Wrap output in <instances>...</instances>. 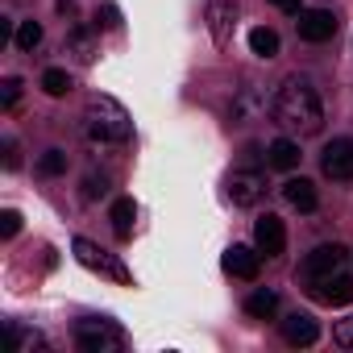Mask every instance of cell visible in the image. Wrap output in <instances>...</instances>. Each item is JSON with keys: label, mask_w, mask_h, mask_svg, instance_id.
<instances>
[{"label": "cell", "mask_w": 353, "mask_h": 353, "mask_svg": "<svg viewBox=\"0 0 353 353\" xmlns=\"http://www.w3.org/2000/svg\"><path fill=\"white\" fill-rule=\"evenodd\" d=\"M345 258H349V250L345 245H316L307 258H303V266H299V274H303V283H312V279H324V274H336V270H345Z\"/></svg>", "instance_id": "52a82bcc"}, {"label": "cell", "mask_w": 353, "mask_h": 353, "mask_svg": "<svg viewBox=\"0 0 353 353\" xmlns=\"http://www.w3.org/2000/svg\"><path fill=\"white\" fill-rule=\"evenodd\" d=\"M208 26H212L216 46L233 42V30H237V5H233V0H212V5H208Z\"/></svg>", "instance_id": "7c38bea8"}, {"label": "cell", "mask_w": 353, "mask_h": 353, "mask_svg": "<svg viewBox=\"0 0 353 353\" xmlns=\"http://www.w3.org/2000/svg\"><path fill=\"white\" fill-rule=\"evenodd\" d=\"M250 50H254L258 59H274V54H279V34L266 30V26H258V30L250 34Z\"/></svg>", "instance_id": "44dd1931"}, {"label": "cell", "mask_w": 353, "mask_h": 353, "mask_svg": "<svg viewBox=\"0 0 353 353\" xmlns=\"http://www.w3.org/2000/svg\"><path fill=\"white\" fill-rule=\"evenodd\" d=\"M254 245H258V254H266V258H279V254L287 250V229H283V221H279L274 212H266V216L254 221Z\"/></svg>", "instance_id": "9c48e42d"}, {"label": "cell", "mask_w": 353, "mask_h": 353, "mask_svg": "<svg viewBox=\"0 0 353 353\" xmlns=\"http://www.w3.org/2000/svg\"><path fill=\"white\" fill-rule=\"evenodd\" d=\"M307 295H312L316 303L345 307V303H353V274H349V270H336V274L312 279V283H307Z\"/></svg>", "instance_id": "8992f818"}, {"label": "cell", "mask_w": 353, "mask_h": 353, "mask_svg": "<svg viewBox=\"0 0 353 353\" xmlns=\"http://www.w3.org/2000/svg\"><path fill=\"white\" fill-rule=\"evenodd\" d=\"M299 145L291 141V137H279V141H270V150H266V162L274 166V170H295L299 166Z\"/></svg>", "instance_id": "2e32d148"}, {"label": "cell", "mask_w": 353, "mask_h": 353, "mask_svg": "<svg viewBox=\"0 0 353 353\" xmlns=\"http://www.w3.org/2000/svg\"><path fill=\"white\" fill-rule=\"evenodd\" d=\"M0 233H5V237H17L21 233V212H0Z\"/></svg>", "instance_id": "83f0119b"}, {"label": "cell", "mask_w": 353, "mask_h": 353, "mask_svg": "<svg viewBox=\"0 0 353 353\" xmlns=\"http://www.w3.org/2000/svg\"><path fill=\"white\" fill-rule=\"evenodd\" d=\"M316 336H320V324L307 312H291L283 320V341L287 345H316Z\"/></svg>", "instance_id": "5bb4252c"}, {"label": "cell", "mask_w": 353, "mask_h": 353, "mask_svg": "<svg viewBox=\"0 0 353 353\" xmlns=\"http://www.w3.org/2000/svg\"><path fill=\"white\" fill-rule=\"evenodd\" d=\"M17 100H21V79H17V75H9V79H5V88H0V104L13 108Z\"/></svg>", "instance_id": "484cf974"}, {"label": "cell", "mask_w": 353, "mask_h": 353, "mask_svg": "<svg viewBox=\"0 0 353 353\" xmlns=\"http://www.w3.org/2000/svg\"><path fill=\"white\" fill-rule=\"evenodd\" d=\"M295 30H299V38L303 42H328L332 34H336V17L328 13V9H303L299 13V21H295Z\"/></svg>", "instance_id": "30bf717a"}, {"label": "cell", "mask_w": 353, "mask_h": 353, "mask_svg": "<svg viewBox=\"0 0 353 353\" xmlns=\"http://www.w3.org/2000/svg\"><path fill=\"white\" fill-rule=\"evenodd\" d=\"M83 129H88L92 141H100V145H117V141H129L133 121H129V112H125L112 96H92L88 108H83Z\"/></svg>", "instance_id": "7a4b0ae2"}, {"label": "cell", "mask_w": 353, "mask_h": 353, "mask_svg": "<svg viewBox=\"0 0 353 353\" xmlns=\"http://www.w3.org/2000/svg\"><path fill=\"white\" fill-rule=\"evenodd\" d=\"M42 92H46V96H67V92H71V75L59 71V67L42 71Z\"/></svg>", "instance_id": "7402d4cb"}, {"label": "cell", "mask_w": 353, "mask_h": 353, "mask_svg": "<svg viewBox=\"0 0 353 353\" xmlns=\"http://www.w3.org/2000/svg\"><path fill=\"white\" fill-rule=\"evenodd\" d=\"M108 221H112V233H117L121 241H129V237H133V221H137V204H133V200H117Z\"/></svg>", "instance_id": "d6986e66"}, {"label": "cell", "mask_w": 353, "mask_h": 353, "mask_svg": "<svg viewBox=\"0 0 353 353\" xmlns=\"http://www.w3.org/2000/svg\"><path fill=\"white\" fill-rule=\"evenodd\" d=\"M229 200H233L237 208H254V204H262V200H266V174L254 170V166L233 170V174H229Z\"/></svg>", "instance_id": "5b68a950"}, {"label": "cell", "mask_w": 353, "mask_h": 353, "mask_svg": "<svg viewBox=\"0 0 353 353\" xmlns=\"http://www.w3.org/2000/svg\"><path fill=\"white\" fill-rule=\"evenodd\" d=\"M270 117L283 133H295V137H312L324 129V104H320V92L303 79V75H291L283 79L274 104H270Z\"/></svg>", "instance_id": "6da1fadb"}, {"label": "cell", "mask_w": 353, "mask_h": 353, "mask_svg": "<svg viewBox=\"0 0 353 353\" xmlns=\"http://www.w3.org/2000/svg\"><path fill=\"white\" fill-rule=\"evenodd\" d=\"M96 26H100V30H117V26H121V13H117L112 5H104V9L96 13Z\"/></svg>", "instance_id": "f1b7e54d"}, {"label": "cell", "mask_w": 353, "mask_h": 353, "mask_svg": "<svg viewBox=\"0 0 353 353\" xmlns=\"http://www.w3.org/2000/svg\"><path fill=\"white\" fill-rule=\"evenodd\" d=\"M71 250H75V258H79L88 270H96V274H104V279H112V283H133V274L125 270V262H117L112 254H104L96 241L75 237V241H71Z\"/></svg>", "instance_id": "277c9868"}, {"label": "cell", "mask_w": 353, "mask_h": 353, "mask_svg": "<svg viewBox=\"0 0 353 353\" xmlns=\"http://www.w3.org/2000/svg\"><path fill=\"white\" fill-rule=\"evenodd\" d=\"M75 345L83 353H117V349H125V328L108 316H92V320L75 324Z\"/></svg>", "instance_id": "3957f363"}, {"label": "cell", "mask_w": 353, "mask_h": 353, "mask_svg": "<svg viewBox=\"0 0 353 353\" xmlns=\"http://www.w3.org/2000/svg\"><path fill=\"white\" fill-rule=\"evenodd\" d=\"M42 42V26L38 21H21L17 26V50H34Z\"/></svg>", "instance_id": "cb8c5ba5"}, {"label": "cell", "mask_w": 353, "mask_h": 353, "mask_svg": "<svg viewBox=\"0 0 353 353\" xmlns=\"http://www.w3.org/2000/svg\"><path fill=\"white\" fill-rule=\"evenodd\" d=\"M67 50L79 59V63H96V34L92 30H71V38H67Z\"/></svg>", "instance_id": "ffe728a7"}, {"label": "cell", "mask_w": 353, "mask_h": 353, "mask_svg": "<svg viewBox=\"0 0 353 353\" xmlns=\"http://www.w3.org/2000/svg\"><path fill=\"white\" fill-rule=\"evenodd\" d=\"M320 170L336 183H349L353 179V141L349 137H332L320 154Z\"/></svg>", "instance_id": "ba28073f"}, {"label": "cell", "mask_w": 353, "mask_h": 353, "mask_svg": "<svg viewBox=\"0 0 353 353\" xmlns=\"http://www.w3.org/2000/svg\"><path fill=\"white\" fill-rule=\"evenodd\" d=\"M270 5H274L279 13H291V17H299V13H303V5H299V0H270Z\"/></svg>", "instance_id": "4dcf8cb0"}, {"label": "cell", "mask_w": 353, "mask_h": 353, "mask_svg": "<svg viewBox=\"0 0 353 353\" xmlns=\"http://www.w3.org/2000/svg\"><path fill=\"white\" fill-rule=\"evenodd\" d=\"M225 270H229L233 279L254 283V279H258V270H262V254H258V250H250V245H229V254H225Z\"/></svg>", "instance_id": "4fadbf2b"}, {"label": "cell", "mask_w": 353, "mask_h": 353, "mask_svg": "<svg viewBox=\"0 0 353 353\" xmlns=\"http://www.w3.org/2000/svg\"><path fill=\"white\" fill-rule=\"evenodd\" d=\"M108 192V179H104V174H88V179H83V200H100Z\"/></svg>", "instance_id": "4316f807"}, {"label": "cell", "mask_w": 353, "mask_h": 353, "mask_svg": "<svg viewBox=\"0 0 353 353\" xmlns=\"http://www.w3.org/2000/svg\"><path fill=\"white\" fill-rule=\"evenodd\" d=\"M5 336H9V349H13V353H34V349H42V345H46V341H42V332L21 328L17 320H9V324H5Z\"/></svg>", "instance_id": "e0dca14e"}, {"label": "cell", "mask_w": 353, "mask_h": 353, "mask_svg": "<svg viewBox=\"0 0 353 353\" xmlns=\"http://www.w3.org/2000/svg\"><path fill=\"white\" fill-rule=\"evenodd\" d=\"M283 200H287L295 212H316V208H320V196H316V188H312L307 179H287V183H283Z\"/></svg>", "instance_id": "9a60e30c"}, {"label": "cell", "mask_w": 353, "mask_h": 353, "mask_svg": "<svg viewBox=\"0 0 353 353\" xmlns=\"http://www.w3.org/2000/svg\"><path fill=\"white\" fill-rule=\"evenodd\" d=\"M38 170L54 179V174H63V170H67V154H63V150H46V154L38 158Z\"/></svg>", "instance_id": "603a6c76"}, {"label": "cell", "mask_w": 353, "mask_h": 353, "mask_svg": "<svg viewBox=\"0 0 353 353\" xmlns=\"http://www.w3.org/2000/svg\"><path fill=\"white\" fill-rule=\"evenodd\" d=\"M332 341L345 345V349H353V316H345V320L332 324Z\"/></svg>", "instance_id": "d4e9b609"}, {"label": "cell", "mask_w": 353, "mask_h": 353, "mask_svg": "<svg viewBox=\"0 0 353 353\" xmlns=\"http://www.w3.org/2000/svg\"><path fill=\"white\" fill-rule=\"evenodd\" d=\"M245 312H250L254 320H274V312H279V291H270V287H258V291L245 299Z\"/></svg>", "instance_id": "ac0fdd59"}, {"label": "cell", "mask_w": 353, "mask_h": 353, "mask_svg": "<svg viewBox=\"0 0 353 353\" xmlns=\"http://www.w3.org/2000/svg\"><path fill=\"white\" fill-rule=\"evenodd\" d=\"M5 166H9V170H17V166H21V154H17V141H13V137L5 141Z\"/></svg>", "instance_id": "f546056e"}, {"label": "cell", "mask_w": 353, "mask_h": 353, "mask_svg": "<svg viewBox=\"0 0 353 353\" xmlns=\"http://www.w3.org/2000/svg\"><path fill=\"white\" fill-rule=\"evenodd\" d=\"M262 108H266V100H262L258 83H245V88H237L233 100H229V121H233V125H250V121L262 117Z\"/></svg>", "instance_id": "8fae6325"}]
</instances>
